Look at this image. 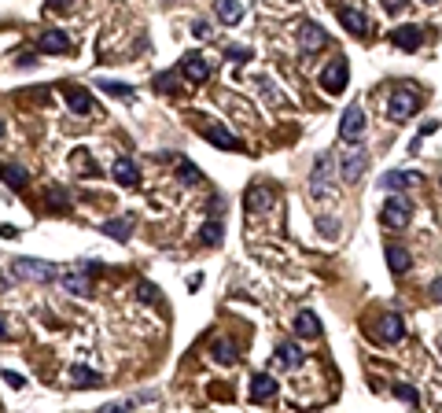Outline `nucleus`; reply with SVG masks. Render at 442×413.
Wrapping results in <instances>:
<instances>
[{
    "label": "nucleus",
    "mask_w": 442,
    "mask_h": 413,
    "mask_svg": "<svg viewBox=\"0 0 442 413\" xmlns=\"http://www.w3.org/2000/svg\"><path fill=\"white\" fill-rule=\"evenodd\" d=\"M4 380H8L11 387H15V391H19V387H26V377H22V373H11V369H4Z\"/></svg>",
    "instance_id": "39"
},
{
    "label": "nucleus",
    "mask_w": 442,
    "mask_h": 413,
    "mask_svg": "<svg viewBox=\"0 0 442 413\" xmlns=\"http://www.w3.org/2000/svg\"><path fill=\"white\" fill-rule=\"evenodd\" d=\"M199 236H203V243H206V248H218V243H221V236H225V229H221V222H218V218H211V222H206V225L199 229Z\"/></svg>",
    "instance_id": "29"
},
{
    "label": "nucleus",
    "mask_w": 442,
    "mask_h": 413,
    "mask_svg": "<svg viewBox=\"0 0 442 413\" xmlns=\"http://www.w3.org/2000/svg\"><path fill=\"white\" fill-rule=\"evenodd\" d=\"M48 8H52V11H67L70 0H48Z\"/></svg>",
    "instance_id": "43"
},
{
    "label": "nucleus",
    "mask_w": 442,
    "mask_h": 413,
    "mask_svg": "<svg viewBox=\"0 0 442 413\" xmlns=\"http://www.w3.org/2000/svg\"><path fill=\"white\" fill-rule=\"evenodd\" d=\"M137 292H140V303H159V288H155V284H148V280H144Z\"/></svg>",
    "instance_id": "36"
},
{
    "label": "nucleus",
    "mask_w": 442,
    "mask_h": 413,
    "mask_svg": "<svg viewBox=\"0 0 442 413\" xmlns=\"http://www.w3.org/2000/svg\"><path fill=\"white\" fill-rule=\"evenodd\" d=\"M89 273H93V266H89V262H82V266L74 269V273H67V277H63V288H67V292H74V295H89V292H93V280H89Z\"/></svg>",
    "instance_id": "15"
},
{
    "label": "nucleus",
    "mask_w": 442,
    "mask_h": 413,
    "mask_svg": "<svg viewBox=\"0 0 442 413\" xmlns=\"http://www.w3.org/2000/svg\"><path fill=\"white\" fill-rule=\"evenodd\" d=\"M417 107H420V96L406 85V89H398V93L391 96V103H387V119H391V122H406Z\"/></svg>",
    "instance_id": "3"
},
{
    "label": "nucleus",
    "mask_w": 442,
    "mask_h": 413,
    "mask_svg": "<svg viewBox=\"0 0 442 413\" xmlns=\"http://www.w3.org/2000/svg\"><path fill=\"white\" fill-rule=\"evenodd\" d=\"M346 82H350V67H346V59H343V56H340V59H332L328 67L321 70V89H324V93H343Z\"/></svg>",
    "instance_id": "4"
},
{
    "label": "nucleus",
    "mask_w": 442,
    "mask_h": 413,
    "mask_svg": "<svg viewBox=\"0 0 442 413\" xmlns=\"http://www.w3.org/2000/svg\"><path fill=\"white\" fill-rule=\"evenodd\" d=\"M406 8H409V0H383V11H391V15H398Z\"/></svg>",
    "instance_id": "38"
},
{
    "label": "nucleus",
    "mask_w": 442,
    "mask_h": 413,
    "mask_svg": "<svg viewBox=\"0 0 442 413\" xmlns=\"http://www.w3.org/2000/svg\"><path fill=\"white\" fill-rule=\"evenodd\" d=\"M100 413H133V403H107L100 406Z\"/></svg>",
    "instance_id": "37"
},
{
    "label": "nucleus",
    "mask_w": 442,
    "mask_h": 413,
    "mask_svg": "<svg viewBox=\"0 0 442 413\" xmlns=\"http://www.w3.org/2000/svg\"><path fill=\"white\" fill-rule=\"evenodd\" d=\"M277 380L269 377V373H254L251 377V403H269L273 395H277Z\"/></svg>",
    "instance_id": "18"
},
{
    "label": "nucleus",
    "mask_w": 442,
    "mask_h": 413,
    "mask_svg": "<svg viewBox=\"0 0 442 413\" xmlns=\"http://www.w3.org/2000/svg\"><path fill=\"white\" fill-rule=\"evenodd\" d=\"M243 203H247V211H269V206L277 203V192H273L269 185H251Z\"/></svg>",
    "instance_id": "14"
},
{
    "label": "nucleus",
    "mask_w": 442,
    "mask_h": 413,
    "mask_svg": "<svg viewBox=\"0 0 442 413\" xmlns=\"http://www.w3.org/2000/svg\"><path fill=\"white\" fill-rule=\"evenodd\" d=\"M409 218H413V203L406 196H391L383 206H380V222L383 229H406L409 225Z\"/></svg>",
    "instance_id": "2"
},
{
    "label": "nucleus",
    "mask_w": 442,
    "mask_h": 413,
    "mask_svg": "<svg viewBox=\"0 0 442 413\" xmlns=\"http://www.w3.org/2000/svg\"><path fill=\"white\" fill-rule=\"evenodd\" d=\"M310 196H332V155H321L317 166H314V174H310Z\"/></svg>",
    "instance_id": "5"
},
{
    "label": "nucleus",
    "mask_w": 442,
    "mask_h": 413,
    "mask_svg": "<svg viewBox=\"0 0 442 413\" xmlns=\"http://www.w3.org/2000/svg\"><path fill=\"white\" fill-rule=\"evenodd\" d=\"M0 177H4V185H11V188H26L30 185V174L22 170V166H11V163H0Z\"/></svg>",
    "instance_id": "25"
},
{
    "label": "nucleus",
    "mask_w": 442,
    "mask_h": 413,
    "mask_svg": "<svg viewBox=\"0 0 442 413\" xmlns=\"http://www.w3.org/2000/svg\"><path fill=\"white\" fill-rule=\"evenodd\" d=\"M0 137H4V122H0Z\"/></svg>",
    "instance_id": "45"
},
{
    "label": "nucleus",
    "mask_w": 442,
    "mask_h": 413,
    "mask_svg": "<svg viewBox=\"0 0 442 413\" xmlns=\"http://www.w3.org/2000/svg\"><path fill=\"white\" fill-rule=\"evenodd\" d=\"M8 336H11V332H8V321L0 317V340H8Z\"/></svg>",
    "instance_id": "44"
},
{
    "label": "nucleus",
    "mask_w": 442,
    "mask_h": 413,
    "mask_svg": "<svg viewBox=\"0 0 442 413\" xmlns=\"http://www.w3.org/2000/svg\"><path fill=\"white\" fill-rule=\"evenodd\" d=\"M391 391H395V398H402V403H406V406H420V395L413 391L409 384H395Z\"/></svg>",
    "instance_id": "31"
},
{
    "label": "nucleus",
    "mask_w": 442,
    "mask_h": 413,
    "mask_svg": "<svg viewBox=\"0 0 442 413\" xmlns=\"http://www.w3.org/2000/svg\"><path fill=\"white\" fill-rule=\"evenodd\" d=\"M295 33H298V48L303 52H321L324 45H328V33H324L317 22H303Z\"/></svg>",
    "instance_id": "10"
},
{
    "label": "nucleus",
    "mask_w": 442,
    "mask_h": 413,
    "mask_svg": "<svg viewBox=\"0 0 442 413\" xmlns=\"http://www.w3.org/2000/svg\"><path fill=\"white\" fill-rule=\"evenodd\" d=\"M295 336H303V340H314V336H321V321H317V314L303 310V314L295 317Z\"/></svg>",
    "instance_id": "24"
},
{
    "label": "nucleus",
    "mask_w": 442,
    "mask_h": 413,
    "mask_svg": "<svg viewBox=\"0 0 442 413\" xmlns=\"http://www.w3.org/2000/svg\"><path fill=\"white\" fill-rule=\"evenodd\" d=\"M177 177L185 181V185H196V181H199V170H196L188 159H177Z\"/></svg>",
    "instance_id": "32"
},
{
    "label": "nucleus",
    "mask_w": 442,
    "mask_h": 413,
    "mask_svg": "<svg viewBox=\"0 0 442 413\" xmlns=\"http://www.w3.org/2000/svg\"><path fill=\"white\" fill-rule=\"evenodd\" d=\"M273 358H277L280 369H298V366L306 361L303 347H298L295 340H280V343H277V354H273Z\"/></svg>",
    "instance_id": "11"
},
{
    "label": "nucleus",
    "mask_w": 442,
    "mask_h": 413,
    "mask_svg": "<svg viewBox=\"0 0 442 413\" xmlns=\"http://www.w3.org/2000/svg\"><path fill=\"white\" fill-rule=\"evenodd\" d=\"M417 177H420V174H413V170H391L387 177H380V185H383L387 192H402V188L417 185Z\"/></svg>",
    "instance_id": "22"
},
{
    "label": "nucleus",
    "mask_w": 442,
    "mask_h": 413,
    "mask_svg": "<svg viewBox=\"0 0 442 413\" xmlns=\"http://www.w3.org/2000/svg\"><path fill=\"white\" fill-rule=\"evenodd\" d=\"M225 56H229L232 63H247V59H251V48H243V45H232V48H225Z\"/></svg>",
    "instance_id": "35"
},
{
    "label": "nucleus",
    "mask_w": 442,
    "mask_h": 413,
    "mask_svg": "<svg viewBox=\"0 0 442 413\" xmlns=\"http://www.w3.org/2000/svg\"><path fill=\"white\" fill-rule=\"evenodd\" d=\"M192 33H196V37H211V26H206V22L199 19L196 26H192Z\"/></svg>",
    "instance_id": "42"
},
{
    "label": "nucleus",
    "mask_w": 442,
    "mask_h": 413,
    "mask_svg": "<svg viewBox=\"0 0 442 413\" xmlns=\"http://www.w3.org/2000/svg\"><path fill=\"white\" fill-rule=\"evenodd\" d=\"M15 63H19V67H37V56H33V52H22Z\"/></svg>",
    "instance_id": "41"
},
{
    "label": "nucleus",
    "mask_w": 442,
    "mask_h": 413,
    "mask_svg": "<svg viewBox=\"0 0 442 413\" xmlns=\"http://www.w3.org/2000/svg\"><path fill=\"white\" fill-rule=\"evenodd\" d=\"M111 177L119 181L122 188H137V185H140V166H137L133 159H114Z\"/></svg>",
    "instance_id": "13"
},
{
    "label": "nucleus",
    "mask_w": 442,
    "mask_h": 413,
    "mask_svg": "<svg viewBox=\"0 0 442 413\" xmlns=\"http://www.w3.org/2000/svg\"><path fill=\"white\" fill-rule=\"evenodd\" d=\"M427 4H439V0H427Z\"/></svg>",
    "instance_id": "46"
},
{
    "label": "nucleus",
    "mask_w": 442,
    "mask_h": 413,
    "mask_svg": "<svg viewBox=\"0 0 442 413\" xmlns=\"http://www.w3.org/2000/svg\"><path fill=\"white\" fill-rule=\"evenodd\" d=\"M365 170H369V151H350V155L340 159V174H343V181H350V185H358V181L365 177Z\"/></svg>",
    "instance_id": "7"
},
{
    "label": "nucleus",
    "mask_w": 442,
    "mask_h": 413,
    "mask_svg": "<svg viewBox=\"0 0 442 413\" xmlns=\"http://www.w3.org/2000/svg\"><path fill=\"white\" fill-rule=\"evenodd\" d=\"M211 358L218 361V366H232V361L240 358V354H236V343H232V340H221V336H218V340L211 343Z\"/></svg>",
    "instance_id": "23"
},
{
    "label": "nucleus",
    "mask_w": 442,
    "mask_h": 413,
    "mask_svg": "<svg viewBox=\"0 0 442 413\" xmlns=\"http://www.w3.org/2000/svg\"><path fill=\"white\" fill-rule=\"evenodd\" d=\"M402 336H406V317H402V314H383L380 321H376V340L398 343Z\"/></svg>",
    "instance_id": "8"
},
{
    "label": "nucleus",
    "mask_w": 442,
    "mask_h": 413,
    "mask_svg": "<svg viewBox=\"0 0 442 413\" xmlns=\"http://www.w3.org/2000/svg\"><path fill=\"white\" fill-rule=\"evenodd\" d=\"M63 100H67V107H70L74 114H89V111H93V96H89L85 89H77V85H67V89H63Z\"/></svg>",
    "instance_id": "19"
},
{
    "label": "nucleus",
    "mask_w": 442,
    "mask_h": 413,
    "mask_svg": "<svg viewBox=\"0 0 442 413\" xmlns=\"http://www.w3.org/2000/svg\"><path fill=\"white\" fill-rule=\"evenodd\" d=\"M203 137L211 140L214 148H225V151H243V144H240V137H232L225 126H203Z\"/></svg>",
    "instance_id": "17"
},
{
    "label": "nucleus",
    "mask_w": 442,
    "mask_h": 413,
    "mask_svg": "<svg viewBox=\"0 0 442 413\" xmlns=\"http://www.w3.org/2000/svg\"><path fill=\"white\" fill-rule=\"evenodd\" d=\"M155 89H159V93H181V74L177 70L159 74V77H155Z\"/></svg>",
    "instance_id": "30"
},
{
    "label": "nucleus",
    "mask_w": 442,
    "mask_h": 413,
    "mask_svg": "<svg viewBox=\"0 0 442 413\" xmlns=\"http://www.w3.org/2000/svg\"><path fill=\"white\" fill-rule=\"evenodd\" d=\"M409 262H413V258H409V251H406V248H395V243L387 248V266H391L395 273H406Z\"/></svg>",
    "instance_id": "28"
},
{
    "label": "nucleus",
    "mask_w": 442,
    "mask_h": 413,
    "mask_svg": "<svg viewBox=\"0 0 442 413\" xmlns=\"http://www.w3.org/2000/svg\"><path fill=\"white\" fill-rule=\"evenodd\" d=\"M11 273L22 277V280H33V284H48V280L59 277V269L52 262H45V258H15V262H11Z\"/></svg>",
    "instance_id": "1"
},
{
    "label": "nucleus",
    "mask_w": 442,
    "mask_h": 413,
    "mask_svg": "<svg viewBox=\"0 0 442 413\" xmlns=\"http://www.w3.org/2000/svg\"><path fill=\"white\" fill-rule=\"evenodd\" d=\"M70 384L74 387H100L103 380H100V373L85 369V366H70Z\"/></svg>",
    "instance_id": "27"
},
{
    "label": "nucleus",
    "mask_w": 442,
    "mask_h": 413,
    "mask_svg": "<svg viewBox=\"0 0 442 413\" xmlns=\"http://www.w3.org/2000/svg\"><path fill=\"white\" fill-rule=\"evenodd\" d=\"M181 74H185L192 85H203L206 77H211V67H206V59L199 56V52H188L185 63H181Z\"/></svg>",
    "instance_id": "12"
},
{
    "label": "nucleus",
    "mask_w": 442,
    "mask_h": 413,
    "mask_svg": "<svg viewBox=\"0 0 442 413\" xmlns=\"http://www.w3.org/2000/svg\"><path fill=\"white\" fill-rule=\"evenodd\" d=\"M335 15H340V22L346 26L354 37H365V33H372V22H369V15L365 11H358V8H335Z\"/></svg>",
    "instance_id": "9"
},
{
    "label": "nucleus",
    "mask_w": 442,
    "mask_h": 413,
    "mask_svg": "<svg viewBox=\"0 0 442 413\" xmlns=\"http://www.w3.org/2000/svg\"><path fill=\"white\" fill-rule=\"evenodd\" d=\"M100 89H103L107 96H119V100H129V96H133V89L122 85V82H100Z\"/></svg>",
    "instance_id": "33"
},
{
    "label": "nucleus",
    "mask_w": 442,
    "mask_h": 413,
    "mask_svg": "<svg viewBox=\"0 0 442 413\" xmlns=\"http://www.w3.org/2000/svg\"><path fill=\"white\" fill-rule=\"evenodd\" d=\"M317 229H321V232H328V236H332V232H340V222H332V218H321V222H317Z\"/></svg>",
    "instance_id": "40"
},
{
    "label": "nucleus",
    "mask_w": 442,
    "mask_h": 413,
    "mask_svg": "<svg viewBox=\"0 0 442 413\" xmlns=\"http://www.w3.org/2000/svg\"><path fill=\"white\" fill-rule=\"evenodd\" d=\"M361 133H365V111L354 103V107H346L343 119H340V140L354 144V140H361Z\"/></svg>",
    "instance_id": "6"
},
{
    "label": "nucleus",
    "mask_w": 442,
    "mask_h": 413,
    "mask_svg": "<svg viewBox=\"0 0 442 413\" xmlns=\"http://www.w3.org/2000/svg\"><path fill=\"white\" fill-rule=\"evenodd\" d=\"M103 236H114V240H129L133 236V218H107V222L100 225Z\"/></svg>",
    "instance_id": "21"
},
{
    "label": "nucleus",
    "mask_w": 442,
    "mask_h": 413,
    "mask_svg": "<svg viewBox=\"0 0 442 413\" xmlns=\"http://www.w3.org/2000/svg\"><path fill=\"white\" fill-rule=\"evenodd\" d=\"M435 129H439V122H427V126L420 129V133H417V137H413V144H409V151H413V155H417V151H420V144H424V140H427V133H435Z\"/></svg>",
    "instance_id": "34"
},
{
    "label": "nucleus",
    "mask_w": 442,
    "mask_h": 413,
    "mask_svg": "<svg viewBox=\"0 0 442 413\" xmlns=\"http://www.w3.org/2000/svg\"><path fill=\"white\" fill-rule=\"evenodd\" d=\"M214 15L221 19V26H236L243 19V4L240 0H214Z\"/></svg>",
    "instance_id": "20"
},
{
    "label": "nucleus",
    "mask_w": 442,
    "mask_h": 413,
    "mask_svg": "<svg viewBox=\"0 0 442 413\" xmlns=\"http://www.w3.org/2000/svg\"><path fill=\"white\" fill-rule=\"evenodd\" d=\"M41 48L45 52H56V56H59V52H70V37L63 33V30H45L41 33Z\"/></svg>",
    "instance_id": "26"
},
{
    "label": "nucleus",
    "mask_w": 442,
    "mask_h": 413,
    "mask_svg": "<svg viewBox=\"0 0 442 413\" xmlns=\"http://www.w3.org/2000/svg\"><path fill=\"white\" fill-rule=\"evenodd\" d=\"M391 41L402 48V52H417L420 45H424V30H420V26H398V30L391 33Z\"/></svg>",
    "instance_id": "16"
}]
</instances>
